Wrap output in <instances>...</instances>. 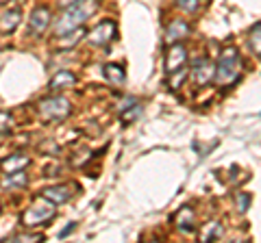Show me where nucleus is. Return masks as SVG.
I'll use <instances>...</instances> for the list:
<instances>
[{
  "mask_svg": "<svg viewBox=\"0 0 261 243\" xmlns=\"http://www.w3.org/2000/svg\"><path fill=\"white\" fill-rule=\"evenodd\" d=\"M94 9H96V0H81V3L65 7L63 13L55 22V28H53L55 35L65 37V35H70L72 31H76L79 26H83V22L92 15Z\"/></svg>",
  "mask_w": 261,
  "mask_h": 243,
  "instance_id": "obj_1",
  "label": "nucleus"
},
{
  "mask_svg": "<svg viewBox=\"0 0 261 243\" xmlns=\"http://www.w3.org/2000/svg\"><path fill=\"white\" fill-rule=\"evenodd\" d=\"M240 70H242V59H240V52L238 48L228 46L220 52V59H218V68H216V83L218 85H231L233 80H238L240 76Z\"/></svg>",
  "mask_w": 261,
  "mask_h": 243,
  "instance_id": "obj_2",
  "label": "nucleus"
},
{
  "mask_svg": "<svg viewBox=\"0 0 261 243\" xmlns=\"http://www.w3.org/2000/svg\"><path fill=\"white\" fill-rule=\"evenodd\" d=\"M53 217H55V202L42 196L33 202L27 213L22 215V226L24 228H35V226H44L46 222H50Z\"/></svg>",
  "mask_w": 261,
  "mask_h": 243,
  "instance_id": "obj_3",
  "label": "nucleus"
},
{
  "mask_svg": "<svg viewBox=\"0 0 261 243\" xmlns=\"http://www.w3.org/2000/svg\"><path fill=\"white\" fill-rule=\"evenodd\" d=\"M37 109H39V115H42L44 119H48V122L68 117L70 111H72L68 98H63V96H55V98H44V100H39Z\"/></svg>",
  "mask_w": 261,
  "mask_h": 243,
  "instance_id": "obj_4",
  "label": "nucleus"
},
{
  "mask_svg": "<svg viewBox=\"0 0 261 243\" xmlns=\"http://www.w3.org/2000/svg\"><path fill=\"white\" fill-rule=\"evenodd\" d=\"M187 68V50L181 44H170L168 52H166V74H174V72H181Z\"/></svg>",
  "mask_w": 261,
  "mask_h": 243,
  "instance_id": "obj_5",
  "label": "nucleus"
},
{
  "mask_svg": "<svg viewBox=\"0 0 261 243\" xmlns=\"http://www.w3.org/2000/svg\"><path fill=\"white\" fill-rule=\"evenodd\" d=\"M216 78V66L211 63L207 56H198L194 63H192V80L196 85H207L209 80Z\"/></svg>",
  "mask_w": 261,
  "mask_h": 243,
  "instance_id": "obj_6",
  "label": "nucleus"
},
{
  "mask_svg": "<svg viewBox=\"0 0 261 243\" xmlns=\"http://www.w3.org/2000/svg\"><path fill=\"white\" fill-rule=\"evenodd\" d=\"M113 37H116V24L105 20V22L98 24L92 33H89V42H92L94 46H107Z\"/></svg>",
  "mask_w": 261,
  "mask_h": 243,
  "instance_id": "obj_7",
  "label": "nucleus"
},
{
  "mask_svg": "<svg viewBox=\"0 0 261 243\" xmlns=\"http://www.w3.org/2000/svg\"><path fill=\"white\" fill-rule=\"evenodd\" d=\"M29 24H31V31H33V33H35V35H42L44 31L48 28V24H50V11L39 7V9L33 11Z\"/></svg>",
  "mask_w": 261,
  "mask_h": 243,
  "instance_id": "obj_8",
  "label": "nucleus"
},
{
  "mask_svg": "<svg viewBox=\"0 0 261 243\" xmlns=\"http://www.w3.org/2000/svg\"><path fill=\"white\" fill-rule=\"evenodd\" d=\"M187 33H190V26H187V22L183 20H174L168 24V31H166V42L168 44H176L181 42L183 37H187Z\"/></svg>",
  "mask_w": 261,
  "mask_h": 243,
  "instance_id": "obj_9",
  "label": "nucleus"
},
{
  "mask_svg": "<svg viewBox=\"0 0 261 243\" xmlns=\"http://www.w3.org/2000/svg\"><path fill=\"white\" fill-rule=\"evenodd\" d=\"M29 163H31L29 157H24V155H11L9 159L0 161V169H3L5 174H15V172H22V169L27 167Z\"/></svg>",
  "mask_w": 261,
  "mask_h": 243,
  "instance_id": "obj_10",
  "label": "nucleus"
},
{
  "mask_svg": "<svg viewBox=\"0 0 261 243\" xmlns=\"http://www.w3.org/2000/svg\"><path fill=\"white\" fill-rule=\"evenodd\" d=\"M176 228L178 230H183V232H192L194 228H196V220H194V210L190 208V206H183L181 210L176 213Z\"/></svg>",
  "mask_w": 261,
  "mask_h": 243,
  "instance_id": "obj_11",
  "label": "nucleus"
},
{
  "mask_svg": "<svg viewBox=\"0 0 261 243\" xmlns=\"http://www.w3.org/2000/svg\"><path fill=\"white\" fill-rule=\"evenodd\" d=\"M20 20H22V15H20L18 9L0 13V33H11V31H15V26L20 24Z\"/></svg>",
  "mask_w": 261,
  "mask_h": 243,
  "instance_id": "obj_12",
  "label": "nucleus"
},
{
  "mask_svg": "<svg viewBox=\"0 0 261 243\" xmlns=\"http://www.w3.org/2000/svg\"><path fill=\"white\" fill-rule=\"evenodd\" d=\"M44 196L48 200H53L55 204H65V202L72 198V191L68 187H48V189H44Z\"/></svg>",
  "mask_w": 261,
  "mask_h": 243,
  "instance_id": "obj_13",
  "label": "nucleus"
},
{
  "mask_svg": "<svg viewBox=\"0 0 261 243\" xmlns=\"http://www.w3.org/2000/svg\"><path fill=\"white\" fill-rule=\"evenodd\" d=\"M105 76H107L109 83H113L116 87L124 85V70L120 66H116V63H107V66H105Z\"/></svg>",
  "mask_w": 261,
  "mask_h": 243,
  "instance_id": "obj_14",
  "label": "nucleus"
},
{
  "mask_svg": "<svg viewBox=\"0 0 261 243\" xmlns=\"http://www.w3.org/2000/svg\"><path fill=\"white\" fill-rule=\"evenodd\" d=\"M76 85V76L72 72H59L55 74L53 80H50V89H63V87H72Z\"/></svg>",
  "mask_w": 261,
  "mask_h": 243,
  "instance_id": "obj_15",
  "label": "nucleus"
},
{
  "mask_svg": "<svg viewBox=\"0 0 261 243\" xmlns=\"http://www.w3.org/2000/svg\"><path fill=\"white\" fill-rule=\"evenodd\" d=\"M248 44L252 48V52L261 56V20L250 28V35H248Z\"/></svg>",
  "mask_w": 261,
  "mask_h": 243,
  "instance_id": "obj_16",
  "label": "nucleus"
},
{
  "mask_svg": "<svg viewBox=\"0 0 261 243\" xmlns=\"http://www.w3.org/2000/svg\"><path fill=\"white\" fill-rule=\"evenodd\" d=\"M0 185H3V187H24V185H27V176H24V172L7 174V178H3Z\"/></svg>",
  "mask_w": 261,
  "mask_h": 243,
  "instance_id": "obj_17",
  "label": "nucleus"
},
{
  "mask_svg": "<svg viewBox=\"0 0 261 243\" xmlns=\"http://www.w3.org/2000/svg\"><path fill=\"white\" fill-rule=\"evenodd\" d=\"M11 126H13L11 115H9V113H5V111H0V143H3L7 137H9Z\"/></svg>",
  "mask_w": 261,
  "mask_h": 243,
  "instance_id": "obj_18",
  "label": "nucleus"
},
{
  "mask_svg": "<svg viewBox=\"0 0 261 243\" xmlns=\"http://www.w3.org/2000/svg\"><path fill=\"white\" fill-rule=\"evenodd\" d=\"M187 78V68L185 70H181V72H174V74H170L168 76V85H170V89H178L183 85V80Z\"/></svg>",
  "mask_w": 261,
  "mask_h": 243,
  "instance_id": "obj_19",
  "label": "nucleus"
},
{
  "mask_svg": "<svg viewBox=\"0 0 261 243\" xmlns=\"http://www.w3.org/2000/svg\"><path fill=\"white\" fill-rule=\"evenodd\" d=\"M11 241L13 243H20V241H42V234H15Z\"/></svg>",
  "mask_w": 261,
  "mask_h": 243,
  "instance_id": "obj_20",
  "label": "nucleus"
},
{
  "mask_svg": "<svg viewBox=\"0 0 261 243\" xmlns=\"http://www.w3.org/2000/svg\"><path fill=\"white\" fill-rule=\"evenodd\" d=\"M176 5L181 7V9H185V11H196L198 0H176Z\"/></svg>",
  "mask_w": 261,
  "mask_h": 243,
  "instance_id": "obj_21",
  "label": "nucleus"
},
{
  "mask_svg": "<svg viewBox=\"0 0 261 243\" xmlns=\"http://www.w3.org/2000/svg\"><path fill=\"white\" fill-rule=\"evenodd\" d=\"M220 234H222V228H220L218 224H211V230L205 232V241H211V239H218Z\"/></svg>",
  "mask_w": 261,
  "mask_h": 243,
  "instance_id": "obj_22",
  "label": "nucleus"
},
{
  "mask_svg": "<svg viewBox=\"0 0 261 243\" xmlns=\"http://www.w3.org/2000/svg\"><path fill=\"white\" fill-rule=\"evenodd\" d=\"M74 228H76V224H74V222H70V224L65 226V228L59 232V239H65V237H68V234H70L72 230H74Z\"/></svg>",
  "mask_w": 261,
  "mask_h": 243,
  "instance_id": "obj_23",
  "label": "nucleus"
},
{
  "mask_svg": "<svg viewBox=\"0 0 261 243\" xmlns=\"http://www.w3.org/2000/svg\"><path fill=\"white\" fill-rule=\"evenodd\" d=\"M246 208H248V196H240V210L244 213Z\"/></svg>",
  "mask_w": 261,
  "mask_h": 243,
  "instance_id": "obj_24",
  "label": "nucleus"
}]
</instances>
